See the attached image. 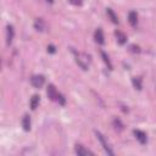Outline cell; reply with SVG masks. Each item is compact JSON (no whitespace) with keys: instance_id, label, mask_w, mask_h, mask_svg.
I'll return each mask as SVG.
<instances>
[{"instance_id":"obj_5","label":"cell","mask_w":156,"mask_h":156,"mask_svg":"<svg viewBox=\"0 0 156 156\" xmlns=\"http://www.w3.org/2000/svg\"><path fill=\"white\" fill-rule=\"evenodd\" d=\"M94 38H95V42H96L98 44L103 45V44L105 43V37H104V32H103V29H101V28H98V29L95 31Z\"/></svg>"},{"instance_id":"obj_13","label":"cell","mask_w":156,"mask_h":156,"mask_svg":"<svg viewBox=\"0 0 156 156\" xmlns=\"http://www.w3.org/2000/svg\"><path fill=\"white\" fill-rule=\"evenodd\" d=\"M29 105H31V109L32 110H35L39 105V96L38 95H33L31 98V101H29Z\"/></svg>"},{"instance_id":"obj_6","label":"cell","mask_w":156,"mask_h":156,"mask_svg":"<svg viewBox=\"0 0 156 156\" xmlns=\"http://www.w3.org/2000/svg\"><path fill=\"white\" fill-rule=\"evenodd\" d=\"M46 93H48V96L50 98L51 100H57V96H58V93H57L56 88H55V87H54L52 84H49V86H48Z\"/></svg>"},{"instance_id":"obj_11","label":"cell","mask_w":156,"mask_h":156,"mask_svg":"<svg viewBox=\"0 0 156 156\" xmlns=\"http://www.w3.org/2000/svg\"><path fill=\"white\" fill-rule=\"evenodd\" d=\"M115 34H116V38H117V42H118L121 45H123V44L127 42V37H126V34L122 33L121 31H116Z\"/></svg>"},{"instance_id":"obj_19","label":"cell","mask_w":156,"mask_h":156,"mask_svg":"<svg viewBox=\"0 0 156 156\" xmlns=\"http://www.w3.org/2000/svg\"><path fill=\"white\" fill-rule=\"evenodd\" d=\"M68 2H70L72 5H81V4H82V0H68Z\"/></svg>"},{"instance_id":"obj_22","label":"cell","mask_w":156,"mask_h":156,"mask_svg":"<svg viewBox=\"0 0 156 156\" xmlns=\"http://www.w3.org/2000/svg\"><path fill=\"white\" fill-rule=\"evenodd\" d=\"M46 2H48V3H50V4H51V3H54V0H46Z\"/></svg>"},{"instance_id":"obj_8","label":"cell","mask_w":156,"mask_h":156,"mask_svg":"<svg viewBox=\"0 0 156 156\" xmlns=\"http://www.w3.org/2000/svg\"><path fill=\"white\" fill-rule=\"evenodd\" d=\"M128 21L130 23L132 27H135L136 23H138V15H136L135 11H130L129 15H128Z\"/></svg>"},{"instance_id":"obj_20","label":"cell","mask_w":156,"mask_h":156,"mask_svg":"<svg viewBox=\"0 0 156 156\" xmlns=\"http://www.w3.org/2000/svg\"><path fill=\"white\" fill-rule=\"evenodd\" d=\"M55 51H56V49H55V46H54V45H49V46H48V52L54 54Z\"/></svg>"},{"instance_id":"obj_4","label":"cell","mask_w":156,"mask_h":156,"mask_svg":"<svg viewBox=\"0 0 156 156\" xmlns=\"http://www.w3.org/2000/svg\"><path fill=\"white\" fill-rule=\"evenodd\" d=\"M134 135H135L136 140H138L140 144H145V143L148 142V136H146V134H145L143 130L135 129V130H134Z\"/></svg>"},{"instance_id":"obj_15","label":"cell","mask_w":156,"mask_h":156,"mask_svg":"<svg viewBox=\"0 0 156 156\" xmlns=\"http://www.w3.org/2000/svg\"><path fill=\"white\" fill-rule=\"evenodd\" d=\"M132 82H133V86H134L135 89L142 90V78H139V77H134L133 80H132Z\"/></svg>"},{"instance_id":"obj_21","label":"cell","mask_w":156,"mask_h":156,"mask_svg":"<svg viewBox=\"0 0 156 156\" xmlns=\"http://www.w3.org/2000/svg\"><path fill=\"white\" fill-rule=\"evenodd\" d=\"M130 49H132L134 52H139V51H140V50H139V46H135V45H132Z\"/></svg>"},{"instance_id":"obj_7","label":"cell","mask_w":156,"mask_h":156,"mask_svg":"<svg viewBox=\"0 0 156 156\" xmlns=\"http://www.w3.org/2000/svg\"><path fill=\"white\" fill-rule=\"evenodd\" d=\"M74 151H76V154H77L78 156L93 155V152H92V151H89V150L84 149V146H82V145H76V148H74Z\"/></svg>"},{"instance_id":"obj_12","label":"cell","mask_w":156,"mask_h":156,"mask_svg":"<svg viewBox=\"0 0 156 156\" xmlns=\"http://www.w3.org/2000/svg\"><path fill=\"white\" fill-rule=\"evenodd\" d=\"M22 127L26 132H29L31 130V118L28 115H25L23 118H22Z\"/></svg>"},{"instance_id":"obj_10","label":"cell","mask_w":156,"mask_h":156,"mask_svg":"<svg viewBox=\"0 0 156 156\" xmlns=\"http://www.w3.org/2000/svg\"><path fill=\"white\" fill-rule=\"evenodd\" d=\"M14 34H15V31H14V27L12 26H8V34H6V44L10 45L12 43V39H14Z\"/></svg>"},{"instance_id":"obj_18","label":"cell","mask_w":156,"mask_h":156,"mask_svg":"<svg viewBox=\"0 0 156 156\" xmlns=\"http://www.w3.org/2000/svg\"><path fill=\"white\" fill-rule=\"evenodd\" d=\"M57 101L60 103L61 105H65V99H64V96H62L61 94H58V96H57Z\"/></svg>"},{"instance_id":"obj_9","label":"cell","mask_w":156,"mask_h":156,"mask_svg":"<svg viewBox=\"0 0 156 156\" xmlns=\"http://www.w3.org/2000/svg\"><path fill=\"white\" fill-rule=\"evenodd\" d=\"M34 28L38 31V32H43L45 29V22L43 18H37L35 22H34Z\"/></svg>"},{"instance_id":"obj_2","label":"cell","mask_w":156,"mask_h":156,"mask_svg":"<svg viewBox=\"0 0 156 156\" xmlns=\"http://www.w3.org/2000/svg\"><path fill=\"white\" fill-rule=\"evenodd\" d=\"M44 82H45V78H44V76H42V74L33 76V77L31 78V83H32V86H33L34 88H37V89L42 88V87L44 86Z\"/></svg>"},{"instance_id":"obj_16","label":"cell","mask_w":156,"mask_h":156,"mask_svg":"<svg viewBox=\"0 0 156 156\" xmlns=\"http://www.w3.org/2000/svg\"><path fill=\"white\" fill-rule=\"evenodd\" d=\"M113 126H115V129L118 130V132H121L123 129V124H122V122L118 118H115L113 120Z\"/></svg>"},{"instance_id":"obj_14","label":"cell","mask_w":156,"mask_h":156,"mask_svg":"<svg viewBox=\"0 0 156 156\" xmlns=\"http://www.w3.org/2000/svg\"><path fill=\"white\" fill-rule=\"evenodd\" d=\"M106 14H107V16L110 17V20H111L113 23H118V18H117V16L115 15V12H113L112 9H106Z\"/></svg>"},{"instance_id":"obj_17","label":"cell","mask_w":156,"mask_h":156,"mask_svg":"<svg viewBox=\"0 0 156 156\" xmlns=\"http://www.w3.org/2000/svg\"><path fill=\"white\" fill-rule=\"evenodd\" d=\"M101 56H103V58H104V62L107 65V67H109L110 70H112V65H111V62H110V60H109V56H107L104 51H101Z\"/></svg>"},{"instance_id":"obj_3","label":"cell","mask_w":156,"mask_h":156,"mask_svg":"<svg viewBox=\"0 0 156 156\" xmlns=\"http://www.w3.org/2000/svg\"><path fill=\"white\" fill-rule=\"evenodd\" d=\"M95 134H96V136H98V139H99V142L101 143V145H103L104 150H105V151L109 154V155H113V151L110 149L109 144L106 143V140H105V138H104V135H103L101 133H99V132H95Z\"/></svg>"},{"instance_id":"obj_1","label":"cell","mask_w":156,"mask_h":156,"mask_svg":"<svg viewBox=\"0 0 156 156\" xmlns=\"http://www.w3.org/2000/svg\"><path fill=\"white\" fill-rule=\"evenodd\" d=\"M76 61L81 68L88 70L90 65V56L84 52H76Z\"/></svg>"}]
</instances>
